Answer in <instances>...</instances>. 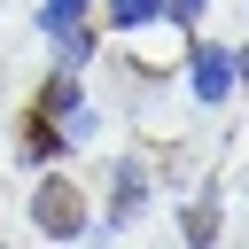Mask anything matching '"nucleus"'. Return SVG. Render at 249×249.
I'll list each match as a JSON object with an SVG mask.
<instances>
[{"mask_svg": "<svg viewBox=\"0 0 249 249\" xmlns=\"http://www.w3.org/2000/svg\"><path fill=\"white\" fill-rule=\"evenodd\" d=\"M109 23H117V31H140V23H163V0H109Z\"/></svg>", "mask_w": 249, "mask_h": 249, "instance_id": "obj_7", "label": "nucleus"}, {"mask_svg": "<svg viewBox=\"0 0 249 249\" xmlns=\"http://www.w3.org/2000/svg\"><path fill=\"white\" fill-rule=\"evenodd\" d=\"M70 23H86V0H47V8H39V31H54V39H62Z\"/></svg>", "mask_w": 249, "mask_h": 249, "instance_id": "obj_8", "label": "nucleus"}, {"mask_svg": "<svg viewBox=\"0 0 249 249\" xmlns=\"http://www.w3.org/2000/svg\"><path fill=\"white\" fill-rule=\"evenodd\" d=\"M233 86H249V47H233Z\"/></svg>", "mask_w": 249, "mask_h": 249, "instance_id": "obj_10", "label": "nucleus"}, {"mask_svg": "<svg viewBox=\"0 0 249 249\" xmlns=\"http://www.w3.org/2000/svg\"><path fill=\"white\" fill-rule=\"evenodd\" d=\"M16 156H23V163H54V156H62V124H54L47 109H31V117H23V140H16Z\"/></svg>", "mask_w": 249, "mask_h": 249, "instance_id": "obj_4", "label": "nucleus"}, {"mask_svg": "<svg viewBox=\"0 0 249 249\" xmlns=\"http://www.w3.org/2000/svg\"><path fill=\"white\" fill-rule=\"evenodd\" d=\"M31 226H39L47 241H78V233H86V195H78L62 171H47V179L31 187Z\"/></svg>", "mask_w": 249, "mask_h": 249, "instance_id": "obj_1", "label": "nucleus"}, {"mask_svg": "<svg viewBox=\"0 0 249 249\" xmlns=\"http://www.w3.org/2000/svg\"><path fill=\"white\" fill-rule=\"evenodd\" d=\"M187 93L195 101H226L233 93V54L226 47H195L187 54Z\"/></svg>", "mask_w": 249, "mask_h": 249, "instance_id": "obj_2", "label": "nucleus"}, {"mask_svg": "<svg viewBox=\"0 0 249 249\" xmlns=\"http://www.w3.org/2000/svg\"><path fill=\"white\" fill-rule=\"evenodd\" d=\"M70 101H78V70H70V62H54V78L39 86V109H47V117H62Z\"/></svg>", "mask_w": 249, "mask_h": 249, "instance_id": "obj_6", "label": "nucleus"}, {"mask_svg": "<svg viewBox=\"0 0 249 249\" xmlns=\"http://www.w3.org/2000/svg\"><path fill=\"white\" fill-rule=\"evenodd\" d=\"M148 210V171L124 156L117 171H109V226H124V218H140Z\"/></svg>", "mask_w": 249, "mask_h": 249, "instance_id": "obj_3", "label": "nucleus"}, {"mask_svg": "<svg viewBox=\"0 0 249 249\" xmlns=\"http://www.w3.org/2000/svg\"><path fill=\"white\" fill-rule=\"evenodd\" d=\"M179 233H187V249H210V241H218V195H195V202L179 210Z\"/></svg>", "mask_w": 249, "mask_h": 249, "instance_id": "obj_5", "label": "nucleus"}, {"mask_svg": "<svg viewBox=\"0 0 249 249\" xmlns=\"http://www.w3.org/2000/svg\"><path fill=\"white\" fill-rule=\"evenodd\" d=\"M202 8H210V0H163V23H187V31H195Z\"/></svg>", "mask_w": 249, "mask_h": 249, "instance_id": "obj_9", "label": "nucleus"}]
</instances>
